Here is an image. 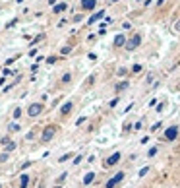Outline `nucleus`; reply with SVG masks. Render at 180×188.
<instances>
[{"mask_svg":"<svg viewBox=\"0 0 180 188\" xmlns=\"http://www.w3.org/2000/svg\"><path fill=\"white\" fill-rule=\"evenodd\" d=\"M58 130H60V128L56 126V124H47V126L43 128V132H41V142H43V143H49V142L56 136V132H58Z\"/></svg>","mask_w":180,"mask_h":188,"instance_id":"nucleus-1","label":"nucleus"},{"mask_svg":"<svg viewBox=\"0 0 180 188\" xmlns=\"http://www.w3.org/2000/svg\"><path fill=\"white\" fill-rule=\"evenodd\" d=\"M151 2H153V0H145V2H143V6H149Z\"/></svg>","mask_w":180,"mask_h":188,"instance_id":"nucleus-38","label":"nucleus"},{"mask_svg":"<svg viewBox=\"0 0 180 188\" xmlns=\"http://www.w3.org/2000/svg\"><path fill=\"white\" fill-rule=\"evenodd\" d=\"M43 110H45V105H43V103H39V101L29 103V105H27V116H29V118H37Z\"/></svg>","mask_w":180,"mask_h":188,"instance_id":"nucleus-5","label":"nucleus"},{"mask_svg":"<svg viewBox=\"0 0 180 188\" xmlns=\"http://www.w3.org/2000/svg\"><path fill=\"white\" fill-rule=\"evenodd\" d=\"M29 165H31V161H25V163H21V169H27Z\"/></svg>","mask_w":180,"mask_h":188,"instance_id":"nucleus-37","label":"nucleus"},{"mask_svg":"<svg viewBox=\"0 0 180 188\" xmlns=\"http://www.w3.org/2000/svg\"><path fill=\"white\" fill-rule=\"evenodd\" d=\"M141 41H143V37H141V33H134L132 37H128V41H126V45H124V49L128 51V52H134L140 45H141Z\"/></svg>","mask_w":180,"mask_h":188,"instance_id":"nucleus-3","label":"nucleus"},{"mask_svg":"<svg viewBox=\"0 0 180 188\" xmlns=\"http://www.w3.org/2000/svg\"><path fill=\"white\" fill-rule=\"evenodd\" d=\"M128 87H130V82H120V83H116V87H114V89H116V93H120V91H126L128 89Z\"/></svg>","mask_w":180,"mask_h":188,"instance_id":"nucleus-12","label":"nucleus"},{"mask_svg":"<svg viewBox=\"0 0 180 188\" xmlns=\"http://www.w3.org/2000/svg\"><path fill=\"white\" fill-rule=\"evenodd\" d=\"M174 31L180 33V19H176V24H174Z\"/></svg>","mask_w":180,"mask_h":188,"instance_id":"nucleus-32","label":"nucleus"},{"mask_svg":"<svg viewBox=\"0 0 180 188\" xmlns=\"http://www.w3.org/2000/svg\"><path fill=\"white\" fill-rule=\"evenodd\" d=\"M157 151H159V148H151V149L147 151V157H155V155H157Z\"/></svg>","mask_w":180,"mask_h":188,"instance_id":"nucleus-22","label":"nucleus"},{"mask_svg":"<svg viewBox=\"0 0 180 188\" xmlns=\"http://www.w3.org/2000/svg\"><path fill=\"white\" fill-rule=\"evenodd\" d=\"M165 107H167V103H165V101H163V103H159V107H157V110H159V113H161V110H163V109H165Z\"/></svg>","mask_w":180,"mask_h":188,"instance_id":"nucleus-33","label":"nucleus"},{"mask_svg":"<svg viewBox=\"0 0 180 188\" xmlns=\"http://www.w3.org/2000/svg\"><path fill=\"white\" fill-rule=\"evenodd\" d=\"M72 78H74L72 72H64V74H62V78H60V83H62V85H68V83L72 82Z\"/></svg>","mask_w":180,"mask_h":188,"instance_id":"nucleus-11","label":"nucleus"},{"mask_svg":"<svg viewBox=\"0 0 180 188\" xmlns=\"http://www.w3.org/2000/svg\"><path fill=\"white\" fill-rule=\"evenodd\" d=\"M120 159H122V153H120V151H114L112 155H109V157L103 161V169H112V167H116V165L120 163Z\"/></svg>","mask_w":180,"mask_h":188,"instance_id":"nucleus-6","label":"nucleus"},{"mask_svg":"<svg viewBox=\"0 0 180 188\" xmlns=\"http://www.w3.org/2000/svg\"><path fill=\"white\" fill-rule=\"evenodd\" d=\"M147 173H149V167H143V169L140 171V175H138V176H140V179H141V176H145V175H147Z\"/></svg>","mask_w":180,"mask_h":188,"instance_id":"nucleus-24","label":"nucleus"},{"mask_svg":"<svg viewBox=\"0 0 180 188\" xmlns=\"http://www.w3.org/2000/svg\"><path fill=\"white\" fill-rule=\"evenodd\" d=\"M85 120H87V118H85V116H82V118H77V122H76V124L80 126V124H83V122H85Z\"/></svg>","mask_w":180,"mask_h":188,"instance_id":"nucleus-34","label":"nucleus"},{"mask_svg":"<svg viewBox=\"0 0 180 188\" xmlns=\"http://www.w3.org/2000/svg\"><path fill=\"white\" fill-rule=\"evenodd\" d=\"M159 128H161V122H157V124H153V126H151V132H157Z\"/></svg>","mask_w":180,"mask_h":188,"instance_id":"nucleus-30","label":"nucleus"},{"mask_svg":"<svg viewBox=\"0 0 180 188\" xmlns=\"http://www.w3.org/2000/svg\"><path fill=\"white\" fill-rule=\"evenodd\" d=\"M122 29H132V24L130 21H124V24H122Z\"/></svg>","mask_w":180,"mask_h":188,"instance_id":"nucleus-28","label":"nucleus"},{"mask_svg":"<svg viewBox=\"0 0 180 188\" xmlns=\"http://www.w3.org/2000/svg\"><path fill=\"white\" fill-rule=\"evenodd\" d=\"M105 16V12H99V14H95L93 18H89V21H87V24H95V21L99 19V18H103Z\"/></svg>","mask_w":180,"mask_h":188,"instance_id":"nucleus-17","label":"nucleus"},{"mask_svg":"<svg viewBox=\"0 0 180 188\" xmlns=\"http://www.w3.org/2000/svg\"><path fill=\"white\" fill-rule=\"evenodd\" d=\"M56 188H62V186H60V184H56Z\"/></svg>","mask_w":180,"mask_h":188,"instance_id":"nucleus-39","label":"nucleus"},{"mask_svg":"<svg viewBox=\"0 0 180 188\" xmlns=\"http://www.w3.org/2000/svg\"><path fill=\"white\" fill-rule=\"evenodd\" d=\"M118 101H120V99H118V97H116V99H112V101L109 103V107H116V103H118Z\"/></svg>","mask_w":180,"mask_h":188,"instance_id":"nucleus-31","label":"nucleus"},{"mask_svg":"<svg viewBox=\"0 0 180 188\" xmlns=\"http://www.w3.org/2000/svg\"><path fill=\"white\" fill-rule=\"evenodd\" d=\"M82 159H83V155H77V157L74 159V165H80V163H82Z\"/></svg>","mask_w":180,"mask_h":188,"instance_id":"nucleus-29","label":"nucleus"},{"mask_svg":"<svg viewBox=\"0 0 180 188\" xmlns=\"http://www.w3.org/2000/svg\"><path fill=\"white\" fill-rule=\"evenodd\" d=\"M72 110H74V101L70 99V101H66V103L60 107V115H62V116H68Z\"/></svg>","mask_w":180,"mask_h":188,"instance_id":"nucleus-8","label":"nucleus"},{"mask_svg":"<svg viewBox=\"0 0 180 188\" xmlns=\"http://www.w3.org/2000/svg\"><path fill=\"white\" fill-rule=\"evenodd\" d=\"M60 52H62V54H70V52H72V47H62Z\"/></svg>","mask_w":180,"mask_h":188,"instance_id":"nucleus-26","label":"nucleus"},{"mask_svg":"<svg viewBox=\"0 0 180 188\" xmlns=\"http://www.w3.org/2000/svg\"><path fill=\"white\" fill-rule=\"evenodd\" d=\"M10 142H12V140H10L8 136H6V138H0V143H2V146H8Z\"/></svg>","mask_w":180,"mask_h":188,"instance_id":"nucleus-25","label":"nucleus"},{"mask_svg":"<svg viewBox=\"0 0 180 188\" xmlns=\"http://www.w3.org/2000/svg\"><path fill=\"white\" fill-rule=\"evenodd\" d=\"M10 159V153L8 151H4V153H0V163H6Z\"/></svg>","mask_w":180,"mask_h":188,"instance_id":"nucleus-20","label":"nucleus"},{"mask_svg":"<svg viewBox=\"0 0 180 188\" xmlns=\"http://www.w3.org/2000/svg\"><path fill=\"white\" fill-rule=\"evenodd\" d=\"M141 128V120H140V122H136V124H134V132H136V130H140Z\"/></svg>","mask_w":180,"mask_h":188,"instance_id":"nucleus-36","label":"nucleus"},{"mask_svg":"<svg viewBox=\"0 0 180 188\" xmlns=\"http://www.w3.org/2000/svg\"><path fill=\"white\" fill-rule=\"evenodd\" d=\"M126 41H128V37L124 35V33H118V35L114 37V47H116V49H124Z\"/></svg>","mask_w":180,"mask_h":188,"instance_id":"nucleus-9","label":"nucleus"},{"mask_svg":"<svg viewBox=\"0 0 180 188\" xmlns=\"http://www.w3.org/2000/svg\"><path fill=\"white\" fill-rule=\"evenodd\" d=\"M66 176H68V173H62V175H60V179H58V184H62V182L66 180Z\"/></svg>","mask_w":180,"mask_h":188,"instance_id":"nucleus-27","label":"nucleus"},{"mask_svg":"<svg viewBox=\"0 0 180 188\" xmlns=\"http://www.w3.org/2000/svg\"><path fill=\"white\" fill-rule=\"evenodd\" d=\"M18 130H19V124H18V122L8 124V132H18Z\"/></svg>","mask_w":180,"mask_h":188,"instance_id":"nucleus-19","label":"nucleus"},{"mask_svg":"<svg viewBox=\"0 0 180 188\" xmlns=\"http://www.w3.org/2000/svg\"><path fill=\"white\" fill-rule=\"evenodd\" d=\"M124 179H126V173L124 171H118L116 175H112L110 179L105 182V188H118L122 182H124Z\"/></svg>","mask_w":180,"mask_h":188,"instance_id":"nucleus-4","label":"nucleus"},{"mask_svg":"<svg viewBox=\"0 0 180 188\" xmlns=\"http://www.w3.org/2000/svg\"><path fill=\"white\" fill-rule=\"evenodd\" d=\"M82 10L83 12H93L95 6H97V0H82Z\"/></svg>","mask_w":180,"mask_h":188,"instance_id":"nucleus-7","label":"nucleus"},{"mask_svg":"<svg viewBox=\"0 0 180 188\" xmlns=\"http://www.w3.org/2000/svg\"><path fill=\"white\" fill-rule=\"evenodd\" d=\"M141 70H143V66H141V64H134L132 68H130V72H132V74H140Z\"/></svg>","mask_w":180,"mask_h":188,"instance_id":"nucleus-16","label":"nucleus"},{"mask_svg":"<svg viewBox=\"0 0 180 188\" xmlns=\"http://www.w3.org/2000/svg\"><path fill=\"white\" fill-rule=\"evenodd\" d=\"M126 74H128V70H126V68H118V70H116V76H118V78H124Z\"/></svg>","mask_w":180,"mask_h":188,"instance_id":"nucleus-21","label":"nucleus"},{"mask_svg":"<svg viewBox=\"0 0 180 188\" xmlns=\"http://www.w3.org/2000/svg\"><path fill=\"white\" fill-rule=\"evenodd\" d=\"M47 62H49V64H54V62H56V56H49Z\"/></svg>","mask_w":180,"mask_h":188,"instance_id":"nucleus-35","label":"nucleus"},{"mask_svg":"<svg viewBox=\"0 0 180 188\" xmlns=\"http://www.w3.org/2000/svg\"><path fill=\"white\" fill-rule=\"evenodd\" d=\"M16 149V142H10L8 146H4V151H8V153H12Z\"/></svg>","mask_w":180,"mask_h":188,"instance_id":"nucleus-18","label":"nucleus"},{"mask_svg":"<svg viewBox=\"0 0 180 188\" xmlns=\"http://www.w3.org/2000/svg\"><path fill=\"white\" fill-rule=\"evenodd\" d=\"M49 2H50V4H52V2H54V0H49Z\"/></svg>","mask_w":180,"mask_h":188,"instance_id":"nucleus-40","label":"nucleus"},{"mask_svg":"<svg viewBox=\"0 0 180 188\" xmlns=\"http://www.w3.org/2000/svg\"><path fill=\"white\" fill-rule=\"evenodd\" d=\"M93 180H95V173H87V175L83 176V184H85V186H87V184H91Z\"/></svg>","mask_w":180,"mask_h":188,"instance_id":"nucleus-14","label":"nucleus"},{"mask_svg":"<svg viewBox=\"0 0 180 188\" xmlns=\"http://www.w3.org/2000/svg\"><path fill=\"white\" fill-rule=\"evenodd\" d=\"M70 157H72V153H66V155H62V157L58 159V163H64V161H68Z\"/></svg>","mask_w":180,"mask_h":188,"instance_id":"nucleus-23","label":"nucleus"},{"mask_svg":"<svg viewBox=\"0 0 180 188\" xmlns=\"http://www.w3.org/2000/svg\"><path fill=\"white\" fill-rule=\"evenodd\" d=\"M29 182H31V176H29L27 173H24V175L19 176V188H27Z\"/></svg>","mask_w":180,"mask_h":188,"instance_id":"nucleus-10","label":"nucleus"},{"mask_svg":"<svg viewBox=\"0 0 180 188\" xmlns=\"http://www.w3.org/2000/svg\"><path fill=\"white\" fill-rule=\"evenodd\" d=\"M64 10H68V4H66V2H60L58 6H54V8H52V12H54V14H62Z\"/></svg>","mask_w":180,"mask_h":188,"instance_id":"nucleus-13","label":"nucleus"},{"mask_svg":"<svg viewBox=\"0 0 180 188\" xmlns=\"http://www.w3.org/2000/svg\"><path fill=\"white\" fill-rule=\"evenodd\" d=\"M21 115H24L21 107H16V109H14V113H12V118H14V120H19V118H21Z\"/></svg>","mask_w":180,"mask_h":188,"instance_id":"nucleus-15","label":"nucleus"},{"mask_svg":"<svg viewBox=\"0 0 180 188\" xmlns=\"http://www.w3.org/2000/svg\"><path fill=\"white\" fill-rule=\"evenodd\" d=\"M0 188H2V186H0Z\"/></svg>","mask_w":180,"mask_h":188,"instance_id":"nucleus-41","label":"nucleus"},{"mask_svg":"<svg viewBox=\"0 0 180 188\" xmlns=\"http://www.w3.org/2000/svg\"><path fill=\"white\" fill-rule=\"evenodd\" d=\"M178 136H180V126H178V124H172V126H168V128L163 132L161 140H163V142H168V143H171V142H174Z\"/></svg>","mask_w":180,"mask_h":188,"instance_id":"nucleus-2","label":"nucleus"}]
</instances>
